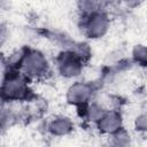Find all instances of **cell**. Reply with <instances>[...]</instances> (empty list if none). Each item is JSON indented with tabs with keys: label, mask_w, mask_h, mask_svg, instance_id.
<instances>
[{
	"label": "cell",
	"mask_w": 147,
	"mask_h": 147,
	"mask_svg": "<svg viewBox=\"0 0 147 147\" xmlns=\"http://www.w3.org/2000/svg\"><path fill=\"white\" fill-rule=\"evenodd\" d=\"M30 80L20 70H5L0 82V94L9 102H24L33 98Z\"/></svg>",
	"instance_id": "cell-1"
},
{
	"label": "cell",
	"mask_w": 147,
	"mask_h": 147,
	"mask_svg": "<svg viewBox=\"0 0 147 147\" xmlns=\"http://www.w3.org/2000/svg\"><path fill=\"white\" fill-rule=\"evenodd\" d=\"M20 71L30 80H42L51 74V63L44 52L25 47V54Z\"/></svg>",
	"instance_id": "cell-2"
},
{
	"label": "cell",
	"mask_w": 147,
	"mask_h": 147,
	"mask_svg": "<svg viewBox=\"0 0 147 147\" xmlns=\"http://www.w3.org/2000/svg\"><path fill=\"white\" fill-rule=\"evenodd\" d=\"M79 26L86 38L92 40L101 39L110 30L109 14L107 10H100L90 16L80 17Z\"/></svg>",
	"instance_id": "cell-3"
},
{
	"label": "cell",
	"mask_w": 147,
	"mask_h": 147,
	"mask_svg": "<svg viewBox=\"0 0 147 147\" xmlns=\"http://www.w3.org/2000/svg\"><path fill=\"white\" fill-rule=\"evenodd\" d=\"M54 63L57 74L62 78L74 80H77V78L82 76L85 65V63L71 49L60 51L55 56Z\"/></svg>",
	"instance_id": "cell-4"
},
{
	"label": "cell",
	"mask_w": 147,
	"mask_h": 147,
	"mask_svg": "<svg viewBox=\"0 0 147 147\" xmlns=\"http://www.w3.org/2000/svg\"><path fill=\"white\" fill-rule=\"evenodd\" d=\"M96 87L92 82L74 80L65 91V101L68 105L76 108L82 107L93 100Z\"/></svg>",
	"instance_id": "cell-5"
},
{
	"label": "cell",
	"mask_w": 147,
	"mask_h": 147,
	"mask_svg": "<svg viewBox=\"0 0 147 147\" xmlns=\"http://www.w3.org/2000/svg\"><path fill=\"white\" fill-rule=\"evenodd\" d=\"M96 130L103 136H110L124 127L123 115L118 109H108L101 119L95 124Z\"/></svg>",
	"instance_id": "cell-6"
},
{
	"label": "cell",
	"mask_w": 147,
	"mask_h": 147,
	"mask_svg": "<svg viewBox=\"0 0 147 147\" xmlns=\"http://www.w3.org/2000/svg\"><path fill=\"white\" fill-rule=\"evenodd\" d=\"M75 130V123L71 117L67 115H56L47 124V131L51 136L63 138L71 134Z\"/></svg>",
	"instance_id": "cell-7"
},
{
	"label": "cell",
	"mask_w": 147,
	"mask_h": 147,
	"mask_svg": "<svg viewBox=\"0 0 147 147\" xmlns=\"http://www.w3.org/2000/svg\"><path fill=\"white\" fill-rule=\"evenodd\" d=\"M77 109L83 119H85L90 124L95 125L101 119V117L106 114V111L108 110V107L100 101L92 100L88 103H86L82 107H78Z\"/></svg>",
	"instance_id": "cell-8"
},
{
	"label": "cell",
	"mask_w": 147,
	"mask_h": 147,
	"mask_svg": "<svg viewBox=\"0 0 147 147\" xmlns=\"http://www.w3.org/2000/svg\"><path fill=\"white\" fill-rule=\"evenodd\" d=\"M132 145H133L132 136L125 127H122L117 132L108 136L107 147H132Z\"/></svg>",
	"instance_id": "cell-9"
},
{
	"label": "cell",
	"mask_w": 147,
	"mask_h": 147,
	"mask_svg": "<svg viewBox=\"0 0 147 147\" xmlns=\"http://www.w3.org/2000/svg\"><path fill=\"white\" fill-rule=\"evenodd\" d=\"M24 54H25V47L16 48L9 52L3 57V61H2L5 70H20L24 59Z\"/></svg>",
	"instance_id": "cell-10"
},
{
	"label": "cell",
	"mask_w": 147,
	"mask_h": 147,
	"mask_svg": "<svg viewBox=\"0 0 147 147\" xmlns=\"http://www.w3.org/2000/svg\"><path fill=\"white\" fill-rule=\"evenodd\" d=\"M77 10L79 13L80 17L90 16L96 11L100 10H107L105 7V3L101 1H94V0H82L77 2Z\"/></svg>",
	"instance_id": "cell-11"
},
{
	"label": "cell",
	"mask_w": 147,
	"mask_h": 147,
	"mask_svg": "<svg viewBox=\"0 0 147 147\" xmlns=\"http://www.w3.org/2000/svg\"><path fill=\"white\" fill-rule=\"evenodd\" d=\"M17 115L7 105L0 109V132L8 130L16 121Z\"/></svg>",
	"instance_id": "cell-12"
},
{
	"label": "cell",
	"mask_w": 147,
	"mask_h": 147,
	"mask_svg": "<svg viewBox=\"0 0 147 147\" xmlns=\"http://www.w3.org/2000/svg\"><path fill=\"white\" fill-rule=\"evenodd\" d=\"M131 60L139 67H146L147 64V48L144 44H137L131 51Z\"/></svg>",
	"instance_id": "cell-13"
},
{
	"label": "cell",
	"mask_w": 147,
	"mask_h": 147,
	"mask_svg": "<svg viewBox=\"0 0 147 147\" xmlns=\"http://www.w3.org/2000/svg\"><path fill=\"white\" fill-rule=\"evenodd\" d=\"M133 129L138 133H145L147 131V116L145 113H140L136 116L133 121Z\"/></svg>",
	"instance_id": "cell-14"
},
{
	"label": "cell",
	"mask_w": 147,
	"mask_h": 147,
	"mask_svg": "<svg viewBox=\"0 0 147 147\" xmlns=\"http://www.w3.org/2000/svg\"><path fill=\"white\" fill-rule=\"evenodd\" d=\"M10 30L6 22L0 21V48H2L9 40Z\"/></svg>",
	"instance_id": "cell-15"
},
{
	"label": "cell",
	"mask_w": 147,
	"mask_h": 147,
	"mask_svg": "<svg viewBox=\"0 0 147 147\" xmlns=\"http://www.w3.org/2000/svg\"><path fill=\"white\" fill-rule=\"evenodd\" d=\"M6 105H8V103L3 100V98H2V96H1V94H0V109H1L2 107H5Z\"/></svg>",
	"instance_id": "cell-16"
}]
</instances>
